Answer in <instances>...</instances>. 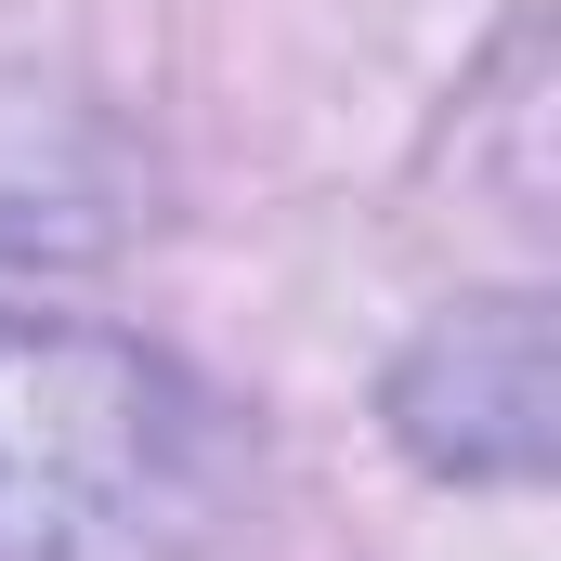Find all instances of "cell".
Segmentation results:
<instances>
[{
    "label": "cell",
    "instance_id": "obj_2",
    "mask_svg": "<svg viewBox=\"0 0 561 561\" xmlns=\"http://www.w3.org/2000/svg\"><path fill=\"white\" fill-rule=\"evenodd\" d=\"M549 405H561V366H549V313L536 300H470L392 366L405 457L457 470V483H536L549 470Z\"/></svg>",
    "mask_w": 561,
    "mask_h": 561
},
{
    "label": "cell",
    "instance_id": "obj_1",
    "mask_svg": "<svg viewBox=\"0 0 561 561\" xmlns=\"http://www.w3.org/2000/svg\"><path fill=\"white\" fill-rule=\"evenodd\" d=\"M222 510L236 431L170 353L0 313V561H209Z\"/></svg>",
    "mask_w": 561,
    "mask_h": 561
}]
</instances>
